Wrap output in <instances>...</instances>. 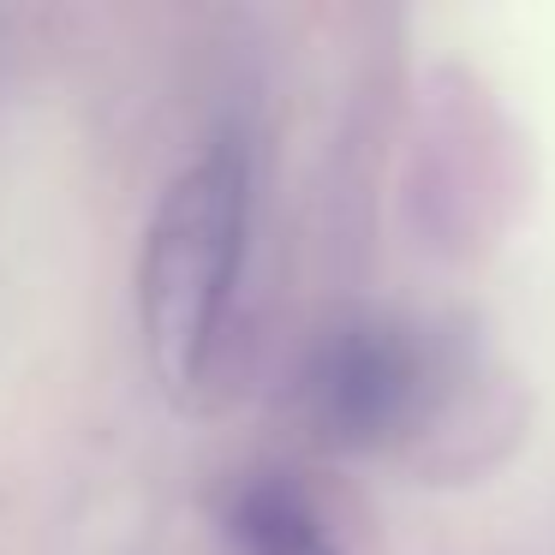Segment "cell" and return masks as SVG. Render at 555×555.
Masks as SVG:
<instances>
[{"instance_id":"cell-1","label":"cell","mask_w":555,"mask_h":555,"mask_svg":"<svg viewBox=\"0 0 555 555\" xmlns=\"http://www.w3.org/2000/svg\"><path fill=\"white\" fill-rule=\"evenodd\" d=\"M257 216V168L240 138H209L168 180L144 233L138 305L162 383L192 395L221 359L233 323V299L245 281Z\"/></svg>"},{"instance_id":"cell-2","label":"cell","mask_w":555,"mask_h":555,"mask_svg":"<svg viewBox=\"0 0 555 555\" xmlns=\"http://www.w3.org/2000/svg\"><path fill=\"white\" fill-rule=\"evenodd\" d=\"M430 406V352L406 323L352 317L317 340L305 364V418L323 442L371 454L412 430Z\"/></svg>"},{"instance_id":"cell-3","label":"cell","mask_w":555,"mask_h":555,"mask_svg":"<svg viewBox=\"0 0 555 555\" xmlns=\"http://www.w3.org/2000/svg\"><path fill=\"white\" fill-rule=\"evenodd\" d=\"M228 555H340L323 502L293 472H257L221 507Z\"/></svg>"}]
</instances>
